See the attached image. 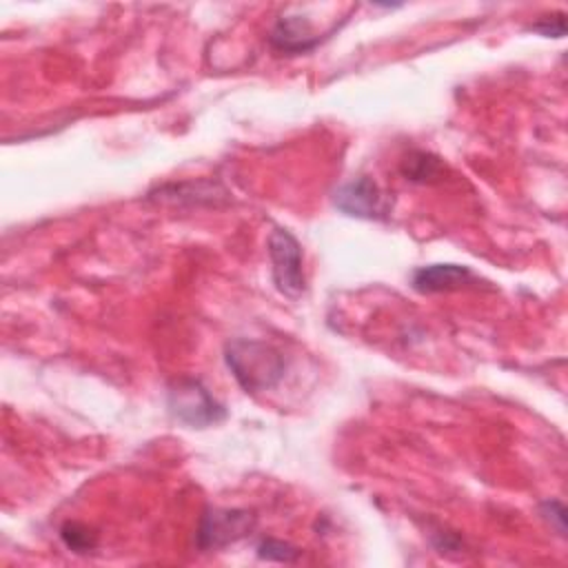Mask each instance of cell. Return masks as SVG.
<instances>
[{
    "label": "cell",
    "mask_w": 568,
    "mask_h": 568,
    "mask_svg": "<svg viewBox=\"0 0 568 568\" xmlns=\"http://www.w3.org/2000/svg\"><path fill=\"white\" fill-rule=\"evenodd\" d=\"M413 288L419 293L453 291L473 282V273L462 264H428L413 271Z\"/></svg>",
    "instance_id": "obj_6"
},
{
    "label": "cell",
    "mask_w": 568,
    "mask_h": 568,
    "mask_svg": "<svg viewBox=\"0 0 568 568\" xmlns=\"http://www.w3.org/2000/svg\"><path fill=\"white\" fill-rule=\"evenodd\" d=\"M257 555L262 559H271V561H293V559H297L300 550L280 539H264L257 546Z\"/></svg>",
    "instance_id": "obj_9"
},
{
    "label": "cell",
    "mask_w": 568,
    "mask_h": 568,
    "mask_svg": "<svg viewBox=\"0 0 568 568\" xmlns=\"http://www.w3.org/2000/svg\"><path fill=\"white\" fill-rule=\"evenodd\" d=\"M320 40L322 38L311 31L308 20L302 16H282L271 31V44L280 51H291V53L308 51Z\"/></svg>",
    "instance_id": "obj_7"
},
{
    "label": "cell",
    "mask_w": 568,
    "mask_h": 568,
    "mask_svg": "<svg viewBox=\"0 0 568 568\" xmlns=\"http://www.w3.org/2000/svg\"><path fill=\"white\" fill-rule=\"evenodd\" d=\"M169 413L189 428H206L226 417L222 404L197 379H178L169 386Z\"/></svg>",
    "instance_id": "obj_2"
},
{
    "label": "cell",
    "mask_w": 568,
    "mask_h": 568,
    "mask_svg": "<svg viewBox=\"0 0 568 568\" xmlns=\"http://www.w3.org/2000/svg\"><path fill=\"white\" fill-rule=\"evenodd\" d=\"M60 537H62V541L71 548V550H75V552H84V550H89V548H93V544H95V539H93V535L84 528V526H80V524H64L62 528H60Z\"/></svg>",
    "instance_id": "obj_8"
},
{
    "label": "cell",
    "mask_w": 568,
    "mask_h": 568,
    "mask_svg": "<svg viewBox=\"0 0 568 568\" xmlns=\"http://www.w3.org/2000/svg\"><path fill=\"white\" fill-rule=\"evenodd\" d=\"M226 366L246 393L273 388L284 375V357L277 348L255 339H233L226 344Z\"/></svg>",
    "instance_id": "obj_1"
},
{
    "label": "cell",
    "mask_w": 568,
    "mask_h": 568,
    "mask_svg": "<svg viewBox=\"0 0 568 568\" xmlns=\"http://www.w3.org/2000/svg\"><path fill=\"white\" fill-rule=\"evenodd\" d=\"M333 204L344 215H351L357 220H384L388 217V211H390L388 197L366 175H359L342 184L333 195Z\"/></svg>",
    "instance_id": "obj_5"
},
{
    "label": "cell",
    "mask_w": 568,
    "mask_h": 568,
    "mask_svg": "<svg viewBox=\"0 0 568 568\" xmlns=\"http://www.w3.org/2000/svg\"><path fill=\"white\" fill-rule=\"evenodd\" d=\"M268 257L273 282L286 297H300L306 288L302 271V246L286 229H273L268 235Z\"/></svg>",
    "instance_id": "obj_3"
},
{
    "label": "cell",
    "mask_w": 568,
    "mask_h": 568,
    "mask_svg": "<svg viewBox=\"0 0 568 568\" xmlns=\"http://www.w3.org/2000/svg\"><path fill=\"white\" fill-rule=\"evenodd\" d=\"M255 526V517L240 508H209L197 526L195 544L200 550H220L246 537Z\"/></svg>",
    "instance_id": "obj_4"
}]
</instances>
